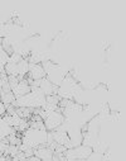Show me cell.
<instances>
[{
	"label": "cell",
	"mask_w": 126,
	"mask_h": 161,
	"mask_svg": "<svg viewBox=\"0 0 126 161\" xmlns=\"http://www.w3.org/2000/svg\"><path fill=\"white\" fill-rule=\"evenodd\" d=\"M47 77V74H46V70L43 67L42 64H33L30 62V66H29V75H28V79L33 80V81H38V80H42Z\"/></svg>",
	"instance_id": "5"
},
{
	"label": "cell",
	"mask_w": 126,
	"mask_h": 161,
	"mask_svg": "<svg viewBox=\"0 0 126 161\" xmlns=\"http://www.w3.org/2000/svg\"><path fill=\"white\" fill-rule=\"evenodd\" d=\"M0 115L2 118L7 115V104H4L3 102H0Z\"/></svg>",
	"instance_id": "17"
},
{
	"label": "cell",
	"mask_w": 126,
	"mask_h": 161,
	"mask_svg": "<svg viewBox=\"0 0 126 161\" xmlns=\"http://www.w3.org/2000/svg\"><path fill=\"white\" fill-rule=\"evenodd\" d=\"M0 56H2V58H0V65H2V69H5V66L9 64L10 55L4 48H2V50H0Z\"/></svg>",
	"instance_id": "12"
},
{
	"label": "cell",
	"mask_w": 126,
	"mask_h": 161,
	"mask_svg": "<svg viewBox=\"0 0 126 161\" xmlns=\"http://www.w3.org/2000/svg\"><path fill=\"white\" fill-rule=\"evenodd\" d=\"M93 152V148L86 145H81L73 148H69L66 151L64 157L67 161H74V160H87L90 155Z\"/></svg>",
	"instance_id": "3"
},
{
	"label": "cell",
	"mask_w": 126,
	"mask_h": 161,
	"mask_svg": "<svg viewBox=\"0 0 126 161\" xmlns=\"http://www.w3.org/2000/svg\"><path fill=\"white\" fill-rule=\"evenodd\" d=\"M103 155L105 153H101L98 151H93L90 155V157L87 158V161H103Z\"/></svg>",
	"instance_id": "14"
},
{
	"label": "cell",
	"mask_w": 126,
	"mask_h": 161,
	"mask_svg": "<svg viewBox=\"0 0 126 161\" xmlns=\"http://www.w3.org/2000/svg\"><path fill=\"white\" fill-rule=\"evenodd\" d=\"M27 161H42V160L39 157H37V156H32V157H28Z\"/></svg>",
	"instance_id": "18"
},
{
	"label": "cell",
	"mask_w": 126,
	"mask_h": 161,
	"mask_svg": "<svg viewBox=\"0 0 126 161\" xmlns=\"http://www.w3.org/2000/svg\"><path fill=\"white\" fill-rule=\"evenodd\" d=\"M34 156L39 157L42 161H46V160H52L54 156V151L52 148H49L48 146H40L38 148L34 150Z\"/></svg>",
	"instance_id": "6"
},
{
	"label": "cell",
	"mask_w": 126,
	"mask_h": 161,
	"mask_svg": "<svg viewBox=\"0 0 126 161\" xmlns=\"http://www.w3.org/2000/svg\"><path fill=\"white\" fill-rule=\"evenodd\" d=\"M61 100H62V99L59 98V95H56V94H53V95H48V97H47V103L53 104V105H59Z\"/></svg>",
	"instance_id": "15"
},
{
	"label": "cell",
	"mask_w": 126,
	"mask_h": 161,
	"mask_svg": "<svg viewBox=\"0 0 126 161\" xmlns=\"http://www.w3.org/2000/svg\"><path fill=\"white\" fill-rule=\"evenodd\" d=\"M48 141V131L47 130H27L22 136V143L28 146L29 148H38L40 146H47Z\"/></svg>",
	"instance_id": "2"
},
{
	"label": "cell",
	"mask_w": 126,
	"mask_h": 161,
	"mask_svg": "<svg viewBox=\"0 0 126 161\" xmlns=\"http://www.w3.org/2000/svg\"><path fill=\"white\" fill-rule=\"evenodd\" d=\"M32 92V86L28 81V79H24V80H20V83L18 84V86L13 90L14 95L17 98H20V97H24L27 94H29Z\"/></svg>",
	"instance_id": "7"
},
{
	"label": "cell",
	"mask_w": 126,
	"mask_h": 161,
	"mask_svg": "<svg viewBox=\"0 0 126 161\" xmlns=\"http://www.w3.org/2000/svg\"><path fill=\"white\" fill-rule=\"evenodd\" d=\"M47 103V95L42 92L39 88H32V92L24 97L17 98L14 102L15 108H32V109H39L43 108Z\"/></svg>",
	"instance_id": "1"
},
{
	"label": "cell",
	"mask_w": 126,
	"mask_h": 161,
	"mask_svg": "<svg viewBox=\"0 0 126 161\" xmlns=\"http://www.w3.org/2000/svg\"><path fill=\"white\" fill-rule=\"evenodd\" d=\"M2 93V102L7 105H10V104H14V102L17 100V97L14 95L13 92H9V93H5V92H0Z\"/></svg>",
	"instance_id": "10"
},
{
	"label": "cell",
	"mask_w": 126,
	"mask_h": 161,
	"mask_svg": "<svg viewBox=\"0 0 126 161\" xmlns=\"http://www.w3.org/2000/svg\"><path fill=\"white\" fill-rule=\"evenodd\" d=\"M13 133H17V130L13 128L12 126H9L8 123H5L3 119L0 120V137H2V140L8 138V137L12 136Z\"/></svg>",
	"instance_id": "8"
},
{
	"label": "cell",
	"mask_w": 126,
	"mask_h": 161,
	"mask_svg": "<svg viewBox=\"0 0 126 161\" xmlns=\"http://www.w3.org/2000/svg\"><path fill=\"white\" fill-rule=\"evenodd\" d=\"M23 60H24V57H23L22 55L14 52V53L10 55V60H9V62H12V64H20Z\"/></svg>",
	"instance_id": "16"
},
{
	"label": "cell",
	"mask_w": 126,
	"mask_h": 161,
	"mask_svg": "<svg viewBox=\"0 0 126 161\" xmlns=\"http://www.w3.org/2000/svg\"><path fill=\"white\" fill-rule=\"evenodd\" d=\"M64 120H66V118H64V115H63V113L61 112V108H59V110H56V112L51 113L43 122H44L46 128H47L48 132H54V131H57V128L64 122Z\"/></svg>",
	"instance_id": "4"
},
{
	"label": "cell",
	"mask_w": 126,
	"mask_h": 161,
	"mask_svg": "<svg viewBox=\"0 0 126 161\" xmlns=\"http://www.w3.org/2000/svg\"><path fill=\"white\" fill-rule=\"evenodd\" d=\"M74 161H87V160H74Z\"/></svg>",
	"instance_id": "19"
},
{
	"label": "cell",
	"mask_w": 126,
	"mask_h": 161,
	"mask_svg": "<svg viewBox=\"0 0 126 161\" xmlns=\"http://www.w3.org/2000/svg\"><path fill=\"white\" fill-rule=\"evenodd\" d=\"M53 138H54V142L57 145H61V146H67L69 143V136H68V132H59V131H54L53 132Z\"/></svg>",
	"instance_id": "9"
},
{
	"label": "cell",
	"mask_w": 126,
	"mask_h": 161,
	"mask_svg": "<svg viewBox=\"0 0 126 161\" xmlns=\"http://www.w3.org/2000/svg\"><path fill=\"white\" fill-rule=\"evenodd\" d=\"M30 128H34V130H47L43 120H30Z\"/></svg>",
	"instance_id": "13"
},
{
	"label": "cell",
	"mask_w": 126,
	"mask_h": 161,
	"mask_svg": "<svg viewBox=\"0 0 126 161\" xmlns=\"http://www.w3.org/2000/svg\"><path fill=\"white\" fill-rule=\"evenodd\" d=\"M5 71H7L8 76L19 77V66H18V64H12V62H9V64L5 66Z\"/></svg>",
	"instance_id": "11"
}]
</instances>
